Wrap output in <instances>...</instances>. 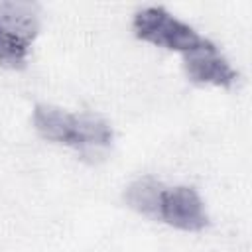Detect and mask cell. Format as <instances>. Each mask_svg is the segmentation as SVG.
Returning a JSON list of instances; mask_svg holds the SVG:
<instances>
[{
  "mask_svg": "<svg viewBox=\"0 0 252 252\" xmlns=\"http://www.w3.org/2000/svg\"><path fill=\"white\" fill-rule=\"evenodd\" d=\"M134 35L142 41L154 43L158 47H165L179 53H189L203 47L209 39L199 35L189 24L171 16L165 8L150 6L136 12L132 20Z\"/></svg>",
  "mask_w": 252,
  "mask_h": 252,
  "instance_id": "obj_1",
  "label": "cell"
},
{
  "mask_svg": "<svg viewBox=\"0 0 252 252\" xmlns=\"http://www.w3.org/2000/svg\"><path fill=\"white\" fill-rule=\"evenodd\" d=\"M159 220L185 232H199L209 226V215L203 199L193 187L187 185H177L171 189L165 187L159 207Z\"/></svg>",
  "mask_w": 252,
  "mask_h": 252,
  "instance_id": "obj_2",
  "label": "cell"
},
{
  "mask_svg": "<svg viewBox=\"0 0 252 252\" xmlns=\"http://www.w3.org/2000/svg\"><path fill=\"white\" fill-rule=\"evenodd\" d=\"M183 67L189 81L197 85H215L230 89L238 81V73L232 65L219 53L213 41H207L203 47L183 55Z\"/></svg>",
  "mask_w": 252,
  "mask_h": 252,
  "instance_id": "obj_3",
  "label": "cell"
},
{
  "mask_svg": "<svg viewBox=\"0 0 252 252\" xmlns=\"http://www.w3.org/2000/svg\"><path fill=\"white\" fill-rule=\"evenodd\" d=\"M33 128L43 140L73 148L75 130H77V114H71L53 104H35Z\"/></svg>",
  "mask_w": 252,
  "mask_h": 252,
  "instance_id": "obj_4",
  "label": "cell"
},
{
  "mask_svg": "<svg viewBox=\"0 0 252 252\" xmlns=\"http://www.w3.org/2000/svg\"><path fill=\"white\" fill-rule=\"evenodd\" d=\"M163 191H165V187H163L161 181H158L152 175H144V177H138L136 181H132L126 187L124 203L132 211H136V213H140V215H144L148 219L158 220L159 219V207H161Z\"/></svg>",
  "mask_w": 252,
  "mask_h": 252,
  "instance_id": "obj_5",
  "label": "cell"
},
{
  "mask_svg": "<svg viewBox=\"0 0 252 252\" xmlns=\"http://www.w3.org/2000/svg\"><path fill=\"white\" fill-rule=\"evenodd\" d=\"M112 144V128L110 124L96 114H77V130H75V146L83 154H94Z\"/></svg>",
  "mask_w": 252,
  "mask_h": 252,
  "instance_id": "obj_6",
  "label": "cell"
},
{
  "mask_svg": "<svg viewBox=\"0 0 252 252\" xmlns=\"http://www.w3.org/2000/svg\"><path fill=\"white\" fill-rule=\"evenodd\" d=\"M30 45L32 43H28V41L16 37L14 33H10L4 28V24L0 22V65L10 67V69L26 67Z\"/></svg>",
  "mask_w": 252,
  "mask_h": 252,
  "instance_id": "obj_7",
  "label": "cell"
}]
</instances>
